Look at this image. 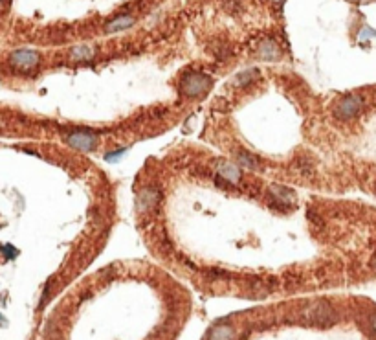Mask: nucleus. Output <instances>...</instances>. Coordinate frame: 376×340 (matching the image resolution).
Wrapping results in <instances>:
<instances>
[{"label": "nucleus", "instance_id": "1", "mask_svg": "<svg viewBox=\"0 0 376 340\" xmlns=\"http://www.w3.org/2000/svg\"><path fill=\"white\" fill-rule=\"evenodd\" d=\"M180 89L185 98H200L211 89V77L202 72H189L183 76Z\"/></svg>", "mask_w": 376, "mask_h": 340}, {"label": "nucleus", "instance_id": "2", "mask_svg": "<svg viewBox=\"0 0 376 340\" xmlns=\"http://www.w3.org/2000/svg\"><path fill=\"white\" fill-rule=\"evenodd\" d=\"M362 109H363V99L360 96H347V98H343L336 105L334 114L341 122H349V120L356 118L358 114L362 112Z\"/></svg>", "mask_w": 376, "mask_h": 340}, {"label": "nucleus", "instance_id": "3", "mask_svg": "<svg viewBox=\"0 0 376 340\" xmlns=\"http://www.w3.org/2000/svg\"><path fill=\"white\" fill-rule=\"evenodd\" d=\"M41 61V55L33 50H15L10 55V65L13 68H19V70H32L39 65Z\"/></svg>", "mask_w": 376, "mask_h": 340}, {"label": "nucleus", "instance_id": "4", "mask_svg": "<svg viewBox=\"0 0 376 340\" xmlns=\"http://www.w3.org/2000/svg\"><path fill=\"white\" fill-rule=\"evenodd\" d=\"M158 203H160V191L156 188H143L138 193L136 210L140 213H149L158 206Z\"/></svg>", "mask_w": 376, "mask_h": 340}, {"label": "nucleus", "instance_id": "5", "mask_svg": "<svg viewBox=\"0 0 376 340\" xmlns=\"http://www.w3.org/2000/svg\"><path fill=\"white\" fill-rule=\"evenodd\" d=\"M66 142H68V146H72L74 149H79V151H92L96 147L98 138L88 131H74L66 136Z\"/></svg>", "mask_w": 376, "mask_h": 340}, {"label": "nucleus", "instance_id": "6", "mask_svg": "<svg viewBox=\"0 0 376 340\" xmlns=\"http://www.w3.org/2000/svg\"><path fill=\"white\" fill-rule=\"evenodd\" d=\"M134 22H136V19L132 17V15H119V17H116V19L108 20L107 24H105V32L107 33H118V32H123V30H129L134 26Z\"/></svg>", "mask_w": 376, "mask_h": 340}, {"label": "nucleus", "instance_id": "7", "mask_svg": "<svg viewBox=\"0 0 376 340\" xmlns=\"http://www.w3.org/2000/svg\"><path fill=\"white\" fill-rule=\"evenodd\" d=\"M257 55L261 57V59H264V61H275V59L281 57V48L277 46L275 41L266 39V41H263V43L259 44Z\"/></svg>", "mask_w": 376, "mask_h": 340}, {"label": "nucleus", "instance_id": "8", "mask_svg": "<svg viewBox=\"0 0 376 340\" xmlns=\"http://www.w3.org/2000/svg\"><path fill=\"white\" fill-rule=\"evenodd\" d=\"M216 173L228 182H239L240 180V171L237 165L230 164V162H218L216 165Z\"/></svg>", "mask_w": 376, "mask_h": 340}, {"label": "nucleus", "instance_id": "9", "mask_svg": "<svg viewBox=\"0 0 376 340\" xmlns=\"http://www.w3.org/2000/svg\"><path fill=\"white\" fill-rule=\"evenodd\" d=\"M96 55V50L88 44H81V46H74L70 50V59L72 61H88Z\"/></svg>", "mask_w": 376, "mask_h": 340}, {"label": "nucleus", "instance_id": "10", "mask_svg": "<svg viewBox=\"0 0 376 340\" xmlns=\"http://www.w3.org/2000/svg\"><path fill=\"white\" fill-rule=\"evenodd\" d=\"M233 327L230 326V324H221V326H216L215 329L209 333V336H207V340H233Z\"/></svg>", "mask_w": 376, "mask_h": 340}, {"label": "nucleus", "instance_id": "11", "mask_svg": "<svg viewBox=\"0 0 376 340\" xmlns=\"http://www.w3.org/2000/svg\"><path fill=\"white\" fill-rule=\"evenodd\" d=\"M272 195L275 199H277L279 203H285V204H290L292 203V199H294V193H292L290 189L287 188H283V186H272Z\"/></svg>", "mask_w": 376, "mask_h": 340}, {"label": "nucleus", "instance_id": "12", "mask_svg": "<svg viewBox=\"0 0 376 340\" xmlns=\"http://www.w3.org/2000/svg\"><path fill=\"white\" fill-rule=\"evenodd\" d=\"M239 162L244 165V167H248V169H257L259 167V162L255 160V156L248 155V153H244V151L239 153Z\"/></svg>", "mask_w": 376, "mask_h": 340}, {"label": "nucleus", "instance_id": "13", "mask_svg": "<svg viewBox=\"0 0 376 340\" xmlns=\"http://www.w3.org/2000/svg\"><path fill=\"white\" fill-rule=\"evenodd\" d=\"M255 77H257V70H244V72H240L239 76L235 77V85H246V83H252Z\"/></svg>", "mask_w": 376, "mask_h": 340}, {"label": "nucleus", "instance_id": "14", "mask_svg": "<svg viewBox=\"0 0 376 340\" xmlns=\"http://www.w3.org/2000/svg\"><path fill=\"white\" fill-rule=\"evenodd\" d=\"M0 252L4 254L6 260H13L15 256H17V250L11 245H0Z\"/></svg>", "mask_w": 376, "mask_h": 340}, {"label": "nucleus", "instance_id": "15", "mask_svg": "<svg viewBox=\"0 0 376 340\" xmlns=\"http://www.w3.org/2000/svg\"><path fill=\"white\" fill-rule=\"evenodd\" d=\"M4 324H6V320H4V317H2V315H0V326H4Z\"/></svg>", "mask_w": 376, "mask_h": 340}, {"label": "nucleus", "instance_id": "16", "mask_svg": "<svg viewBox=\"0 0 376 340\" xmlns=\"http://www.w3.org/2000/svg\"><path fill=\"white\" fill-rule=\"evenodd\" d=\"M374 270H376V258H374Z\"/></svg>", "mask_w": 376, "mask_h": 340}, {"label": "nucleus", "instance_id": "17", "mask_svg": "<svg viewBox=\"0 0 376 340\" xmlns=\"http://www.w3.org/2000/svg\"><path fill=\"white\" fill-rule=\"evenodd\" d=\"M277 2H281V0H277Z\"/></svg>", "mask_w": 376, "mask_h": 340}]
</instances>
